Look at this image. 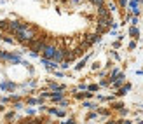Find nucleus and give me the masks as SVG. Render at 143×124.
Returning <instances> with one entry per match:
<instances>
[{
	"label": "nucleus",
	"instance_id": "obj_5",
	"mask_svg": "<svg viewBox=\"0 0 143 124\" xmlns=\"http://www.w3.org/2000/svg\"><path fill=\"white\" fill-rule=\"evenodd\" d=\"M129 33H131V37H138V30H136V26H131Z\"/></svg>",
	"mask_w": 143,
	"mask_h": 124
},
{
	"label": "nucleus",
	"instance_id": "obj_1",
	"mask_svg": "<svg viewBox=\"0 0 143 124\" xmlns=\"http://www.w3.org/2000/svg\"><path fill=\"white\" fill-rule=\"evenodd\" d=\"M42 51H44V56H46L47 59H52L54 58V53H56V47L51 46V44H46V47L42 49Z\"/></svg>",
	"mask_w": 143,
	"mask_h": 124
},
{
	"label": "nucleus",
	"instance_id": "obj_4",
	"mask_svg": "<svg viewBox=\"0 0 143 124\" xmlns=\"http://www.w3.org/2000/svg\"><path fill=\"white\" fill-rule=\"evenodd\" d=\"M51 98H52L54 101H59L61 98H63V95H61V93H52V95H51Z\"/></svg>",
	"mask_w": 143,
	"mask_h": 124
},
{
	"label": "nucleus",
	"instance_id": "obj_2",
	"mask_svg": "<svg viewBox=\"0 0 143 124\" xmlns=\"http://www.w3.org/2000/svg\"><path fill=\"white\" fill-rule=\"evenodd\" d=\"M14 84L12 82H2V89H7V91H14Z\"/></svg>",
	"mask_w": 143,
	"mask_h": 124
},
{
	"label": "nucleus",
	"instance_id": "obj_6",
	"mask_svg": "<svg viewBox=\"0 0 143 124\" xmlns=\"http://www.w3.org/2000/svg\"><path fill=\"white\" fill-rule=\"evenodd\" d=\"M4 40H5L7 44H12V42H14V40H12V39H11V37H4Z\"/></svg>",
	"mask_w": 143,
	"mask_h": 124
},
{
	"label": "nucleus",
	"instance_id": "obj_7",
	"mask_svg": "<svg viewBox=\"0 0 143 124\" xmlns=\"http://www.w3.org/2000/svg\"><path fill=\"white\" fill-rule=\"evenodd\" d=\"M141 2H143V0H141Z\"/></svg>",
	"mask_w": 143,
	"mask_h": 124
},
{
	"label": "nucleus",
	"instance_id": "obj_3",
	"mask_svg": "<svg viewBox=\"0 0 143 124\" xmlns=\"http://www.w3.org/2000/svg\"><path fill=\"white\" fill-rule=\"evenodd\" d=\"M129 89H131V86H129V84H126V86H124L122 89H119V93H117V95H126Z\"/></svg>",
	"mask_w": 143,
	"mask_h": 124
}]
</instances>
